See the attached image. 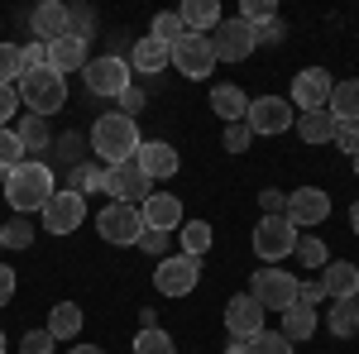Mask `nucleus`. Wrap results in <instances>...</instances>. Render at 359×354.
Here are the masks:
<instances>
[{"label":"nucleus","mask_w":359,"mask_h":354,"mask_svg":"<svg viewBox=\"0 0 359 354\" xmlns=\"http://www.w3.org/2000/svg\"><path fill=\"white\" fill-rule=\"evenodd\" d=\"M53 191H57L53 168L39 163V158H25L20 168H10V172H5V201H10V211H20V216L43 211Z\"/></svg>","instance_id":"1"},{"label":"nucleus","mask_w":359,"mask_h":354,"mask_svg":"<svg viewBox=\"0 0 359 354\" xmlns=\"http://www.w3.org/2000/svg\"><path fill=\"white\" fill-rule=\"evenodd\" d=\"M139 125L130 115H120V110H106V115H96V125H91V154L101 158L106 168L115 163H130L139 154Z\"/></svg>","instance_id":"2"},{"label":"nucleus","mask_w":359,"mask_h":354,"mask_svg":"<svg viewBox=\"0 0 359 354\" xmlns=\"http://www.w3.org/2000/svg\"><path fill=\"white\" fill-rule=\"evenodd\" d=\"M20 106H29V115H39V120H48L57 110L67 106V77H57L53 67H39V72H25L20 82Z\"/></svg>","instance_id":"3"},{"label":"nucleus","mask_w":359,"mask_h":354,"mask_svg":"<svg viewBox=\"0 0 359 354\" xmlns=\"http://www.w3.org/2000/svg\"><path fill=\"white\" fill-rule=\"evenodd\" d=\"M297 225L287 216H264L259 225H254V235H249V245H254V254L264 259V264H278V259H287L292 249H297Z\"/></svg>","instance_id":"4"},{"label":"nucleus","mask_w":359,"mask_h":354,"mask_svg":"<svg viewBox=\"0 0 359 354\" xmlns=\"http://www.w3.org/2000/svg\"><path fill=\"white\" fill-rule=\"evenodd\" d=\"M82 77H86V91L91 96H111V101H120V91H130V57H120V53H106V57H91L82 67Z\"/></svg>","instance_id":"5"},{"label":"nucleus","mask_w":359,"mask_h":354,"mask_svg":"<svg viewBox=\"0 0 359 354\" xmlns=\"http://www.w3.org/2000/svg\"><path fill=\"white\" fill-rule=\"evenodd\" d=\"M249 297L259 301L264 311H287V306H297V278L287 268H259L254 273V282H249Z\"/></svg>","instance_id":"6"},{"label":"nucleus","mask_w":359,"mask_h":354,"mask_svg":"<svg viewBox=\"0 0 359 354\" xmlns=\"http://www.w3.org/2000/svg\"><path fill=\"white\" fill-rule=\"evenodd\" d=\"M96 235L115 249H130L144 235V216H139V206H125V201H111L101 216H96Z\"/></svg>","instance_id":"7"},{"label":"nucleus","mask_w":359,"mask_h":354,"mask_svg":"<svg viewBox=\"0 0 359 354\" xmlns=\"http://www.w3.org/2000/svg\"><path fill=\"white\" fill-rule=\"evenodd\" d=\"M249 135H283V130H292L297 125V110L292 101H283V96H259V101H249V115H245Z\"/></svg>","instance_id":"8"},{"label":"nucleus","mask_w":359,"mask_h":354,"mask_svg":"<svg viewBox=\"0 0 359 354\" xmlns=\"http://www.w3.org/2000/svg\"><path fill=\"white\" fill-rule=\"evenodd\" d=\"M211 39V53H216V62H245L259 43H254V29L235 15V20H221V25L206 34Z\"/></svg>","instance_id":"9"},{"label":"nucleus","mask_w":359,"mask_h":354,"mask_svg":"<svg viewBox=\"0 0 359 354\" xmlns=\"http://www.w3.org/2000/svg\"><path fill=\"white\" fill-rule=\"evenodd\" d=\"M172 67H177L182 77H192V82L211 77V72H216V53H211V39H206V34H182V39L172 43Z\"/></svg>","instance_id":"10"},{"label":"nucleus","mask_w":359,"mask_h":354,"mask_svg":"<svg viewBox=\"0 0 359 354\" xmlns=\"http://www.w3.org/2000/svg\"><path fill=\"white\" fill-rule=\"evenodd\" d=\"M196 282H201V259H187V254H172L154 268V287L163 297H187Z\"/></svg>","instance_id":"11"},{"label":"nucleus","mask_w":359,"mask_h":354,"mask_svg":"<svg viewBox=\"0 0 359 354\" xmlns=\"http://www.w3.org/2000/svg\"><path fill=\"white\" fill-rule=\"evenodd\" d=\"M335 91V77L326 67H302L297 77H292V110L302 115V110H326Z\"/></svg>","instance_id":"12"},{"label":"nucleus","mask_w":359,"mask_h":354,"mask_svg":"<svg viewBox=\"0 0 359 354\" xmlns=\"http://www.w3.org/2000/svg\"><path fill=\"white\" fill-rule=\"evenodd\" d=\"M106 191H111L115 201H125V206H144L149 196H154V182L139 172V163L130 158V163H115L106 168Z\"/></svg>","instance_id":"13"},{"label":"nucleus","mask_w":359,"mask_h":354,"mask_svg":"<svg viewBox=\"0 0 359 354\" xmlns=\"http://www.w3.org/2000/svg\"><path fill=\"white\" fill-rule=\"evenodd\" d=\"M39 216H43V230L48 235H72L86 220V196H77V191H53Z\"/></svg>","instance_id":"14"},{"label":"nucleus","mask_w":359,"mask_h":354,"mask_svg":"<svg viewBox=\"0 0 359 354\" xmlns=\"http://www.w3.org/2000/svg\"><path fill=\"white\" fill-rule=\"evenodd\" d=\"M139 172L149 177V182H163V177H177V168H182V158H177V149L168 144V139H144L135 154Z\"/></svg>","instance_id":"15"},{"label":"nucleus","mask_w":359,"mask_h":354,"mask_svg":"<svg viewBox=\"0 0 359 354\" xmlns=\"http://www.w3.org/2000/svg\"><path fill=\"white\" fill-rule=\"evenodd\" d=\"M264 321H269V311L249 297V292H240V297L225 301V330H230L235 340H254V335L264 330Z\"/></svg>","instance_id":"16"},{"label":"nucleus","mask_w":359,"mask_h":354,"mask_svg":"<svg viewBox=\"0 0 359 354\" xmlns=\"http://www.w3.org/2000/svg\"><path fill=\"white\" fill-rule=\"evenodd\" d=\"M283 216L292 220L297 230H302V225H321V220L331 216V196H326V191H321V187H302V191H287V211H283Z\"/></svg>","instance_id":"17"},{"label":"nucleus","mask_w":359,"mask_h":354,"mask_svg":"<svg viewBox=\"0 0 359 354\" xmlns=\"http://www.w3.org/2000/svg\"><path fill=\"white\" fill-rule=\"evenodd\" d=\"M86 43H91V39H82L77 29H72V34H62L57 43H48V67H53L57 77H67V72H82L86 62H91V57H86Z\"/></svg>","instance_id":"18"},{"label":"nucleus","mask_w":359,"mask_h":354,"mask_svg":"<svg viewBox=\"0 0 359 354\" xmlns=\"http://www.w3.org/2000/svg\"><path fill=\"white\" fill-rule=\"evenodd\" d=\"M139 216H144V225L149 230H182V201L172 196V191H154L144 206H139Z\"/></svg>","instance_id":"19"},{"label":"nucleus","mask_w":359,"mask_h":354,"mask_svg":"<svg viewBox=\"0 0 359 354\" xmlns=\"http://www.w3.org/2000/svg\"><path fill=\"white\" fill-rule=\"evenodd\" d=\"M34 34H39V43H57L62 34H72V10L67 5H57V0H43L39 10H34Z\"/></svg>","instance_id":"20"},{"label":"nucleus","mask_w":359,"mask_h":354,"mask_svg":"<svg viewBox=\"0 0 359 354\" xmlns=\"http://www.w3.org/2000/svg\"><path fill=\"white\" fill-rule=\"evenodd\" d=\"M321 287H326V297H331V301H355L359 268L350 264V259H331V264L321 268Z\"/></svg>","instance_id":"21"},{"label":"nucleus","mask_w":359,"mask_h":354,"mask_svg":"<svg viewBox=\"0 0 359 354\" xmlns=\"http://www.w3.org/2000/svg\"><path fill=\"white\" fill-rule=\"evenodd\" d=\"M168 62H172V48H168V43H158V39H135L130 72H139V77H158Z\"/></svg>","instance_id":"22"},{"label":"nucleus","mask_w":359,"mask_h":354,"mask_svg":"<svg viewBox=\"0 0 359 354\" xmlns=\"http://www.w3.org/2000/svg\"><path fill=\"white\" fill-rule=\"evenodd\" d=\"M211 110L221 115L225 125H240L249 115V96L240 91V86H230V82H221V86H211Z\"/></svg>","instance_id":"23"},{"label":"nucleus","mask_w":359,"mask_h":354,"mask_svg":"<svg viewBox=\"0 0 359 354\" xmlns=\"http://www.w3.org/2000/svg\"><path fill=\"white\" fill-rule=\"evenodd\" d=\"M177 20H182L187 34H211L225 15H221V5H216V0H187V5L177 10Z\"/></svg>","instance_id":"24"},{"label":"nucleus","mask_w":359,"mask_h":354,"mask_svg":"<svg viewBox=\"0 0 359 354\" xmlns=\"http://www.w3.org/2000/svg\"><path fill=\"white\" fill-rule=\"evenodd\" d=\"M326 110L335 115V125H359V77H350V82H335Z\"/></svg>","instance_id":"25"},{"label":"nucleus","mask_w":359,"mask_h":354,"mask_svg":"<svg viewBox=\"0 0 359 354\" xmlns=\"http://www.w3.org/2000/svg\"><path fill=\"white\" fill-rule=\"evenodd\" d=\"M292 130L302 135V144H331L335 139V115L331 110H302Z\"/></svg>","instance_id":"26"},{"label":"nucleus","mask_w":359,"mask_h":354,"mask_svg":"<svg viewBox=\"0 0 359 354\" xmlns=\"http://www.w3.org/2000/svg\"><path fill=\"white\" fill-rule=\"evenodd\" d=\"M48 335L53 340H77L82 335V306L77 301H57L53 316H48Z\"/></svg>","instance_id":"27"},{"label":"nucleus","mask_w":359,"mask_h":354,"mask_svg":"<svg viewBox=\"0 0 359 354\" xmlns=\"http://www.w3.org/2000/svg\"><path fill=\"white\" fill-rule=\"evenodd\" d=\"M15 135H20V144H25L29 158H34V154H48V149H53V130H48V120H39V115H25Z\"/></svg>","instance_id":"28"},{"label":"nucleus","mask_w":359,"mask_h":354,"mask_svg":"<svg viewBox=\"0 0 359 354\" xmlns=\"http://www.w3.org/2000/svg\"><path fill=\"white\" fill-rule=\"evenodd\" d=\"M283 335H287L292 345L311 340V335H316V311H311V306H287V311H283Z\"/></svg>","instance_id":"29"},{"label":"nucleus","mask_w":359,"mask_h":354,"mask_svg":"<svg viewBox=\"0 0 359 354\" xmlns=\"http://www.w3.org/2000/svg\"><path fill=\"white\" fill-rule=\"evenodd\" d=\"M67 191H77V196H86V191H106V163H77L72 168V177H67Z\"/></svg>","instance_id":"30"},{"label":"nucleus","mask_w":359,"mask_h":354,"mask_svg":"<svg viewBox=\"0 0 359 354\" xmlns=\"http://www.w3.org/2000/svg\"><path fill=\"white\" fill-rule=\"evenodd\" d=\"M177 235H182V254H187V259H201V254L211 249V240H216L206 220H187V225H182Z\"/></svg>","instance_id":"31"},{"label":"nucleus","mask_w":359,"mask_h":354,"mask_svg":"<svg viewBox=\"0 0 359 354\" xmlns=\"http://www.w3.org/2000/svg\"><path fill=\"white\" fill-rule=\"evenodd\" d=\"M135 354H177V345H172V335L163 326H154L135 335Z\"/></svg>","instance_id":"32"},{"label":"nucleus","mask_w":359,"mask_h":354,"mask_svg":"<svg viewBox=\"0 0 359 354\" xmlns=\"http://www.w3.org/2000/svg\"><path fill=\"white\" fill-rule=\"evenodd\" d=\"M29 245H34V225H29L25 216L0 225V249H29Z\"/></svg>","instance_id":"33"},{"label":"nucleus","mask_w":359,"mask_h":354,"mask_svg":"<svg viewBox=\"0 0 359 354\" xmlns=\"http://www.w3.org/2000/svg\"><path fill=\"white\" fill-rule=\"evenodd\" d=\"M25 77V62H20V43L0 39V86H15Z\"/></svg>","instance_id":"34"},{"label":"nucleus","mask_w":359,"mask_h":354,"mask_svg":"<svg viewBox=\"0 0 359 354\" xmlns=\"http://www.w3.org/2000/svg\"><path fill=\"white\" fill-rule=\"evenodd\" d=\"M187 29H182V20H177V10H168V15H154V29H149V39H158V43H177Z\"/></svg>","instance_id":"35"},{"label":"nucleus","mask_w":359,"mask_h":354,"mask_svg":"<svg viewBox=\"0 0 359 354\" xmlns=\"http://www.w3.org/2000/svg\"><path fill=\"white\" fill-rule=\"evenodd\" d=\"M292 254H297V264H302V268H326V264H331V249L321 245V240H311V235H306V240H297V249H292Z\"/></svg>","instance_id":"36"},{"label":"nucleus","mask_w":359,"mask_h":354,"mask_svg":"<svg viewBox=\"0 0 359 354\" xmlns=\"http://www.w3.org/2000/svg\"><path fill=\"white\" fill-rule=\"evenodd\" d=\"M249 354H292V340H287L283 330H259V335L249 340Z\"/></svg>","instance_id":"37"},{"label":"nucleus","mask_w":359,"mask_h":354,"mask_svg":"<svg viewBox=\"0 0 359 354\" xmlns=\"http://www.w3.org/2000/svg\"><path fill=\"white\" fill-rule=\"evenodd\" d=\"M29 154H25V144H20V135L15 130H0V172H10V168H20Z\"/></svg>","instance_id":"38"},{"label":"nucleus","mask_w":359,"mask_h":354,"mask_svg":"<svg viewBox=\"0 0 359 354\" xmlns=\"http://www.w3.org/2000/svg\"><path fill=\"white\" fill-rule=\"evenodd\" d=\"M331 330L335 335H355L359 330V306L355 301H335L331 306Z\"/></svg>","instance_id":"39"},{"label":"nucleus","mask_w":359,"mask_h":354,"mask_svg":"<svg viewBox=\"0 0 359 354\" xmlns=\"http://www.w3.org/2000/svg\"><path fill=\"white\" fill-rule=\"evenodd\" d=\"M240 20H245L249 29H259V25H269V20H278V5L273 0H245V5H240Z\"/></svg>","instance_id":"40"},{"label":"nucleus","mask_w":359,"mask_h":354,"mask_svg":"<svg viewBox=\"0 0 359 354\" xmlns=\"http://www.w3.org/2000/svg\"><path fill=\"white\" fill-rule=\"evenodd\" d=\"M321 301H326V287H321V278H311V282H306V278H297V306H311V311H316Z\"/></svg>","instance_id":"41"},{"label":"nucleus","mask_w":359,"mask_h":354,"mask_svg":"<svg viewBox=\"0 0 359 354\" xmlns=\"http://www.w3.org/2000/svg\"><path fill=\"white\" fill-rule=\"evenodd\" d=\"M20 62H25V72L48 67V43H39V39H34V43H25V48H20Z\"/></svg>","instance_id":"42"},{"label":"nucleus","mask_w":359,"mask_h":354,"mask_svg":"<svg viewBox=\"0 0 359 354\" xmlns=\"http://www.w3.org/2000/svg\"><path fill=\"white\" fill-rule=\"evenodd\" d=\"M53 335H48V330H29L25 340H20V354H53Z\"/></svg>","instance_id":"43"},{"label":"nucleus","mask_w":359,"mask_h":354,"mask_svg":"<svg viewBox=\"0 0 359 354\" xmlns=\"http://www.w3.org/2000/svg\"><path fill=\"white\" fill-rule=\"evenodd\" d=\"M53 149H57V158H62V163H72V168L82 163V139H77V135H57Z\"/></svg>","instance_id":"44"},{"label":"nucleus","mask_w":359,"mask_h":354,"mask_svg":"<svg viewBox=\"0 0 359 354\" xmlns=\"http://www.w3.org/2000/svg\"><path fill=\"white\" fill-rule=\"evenodd\" d=\"M249 144H254V135H249L245 120H240V125H225V149H230V154H245Z\"/></svg>","instance_id":"45"},{"label":"nucleus","mask_w":359,"mask_h":354,"mask_svg":"<svg viewBox=\"0 0 359 354\" xmlns=\"http://www.w3.org/2000/svg\"><path fill=\"white\" fill-rule=\"evenodd\" d=\"M331 144L340 149V154H350V158H355V154H359V125H335Z\"/></svg>","instance_id":"46"},{"label":"nucleus","mask_w":359,"mask_h":354,"mask_svg":"<svg viewBox=\"0 0 359 354\" xmlns=\"http://www.w3.org/2000/svg\"><path fill=\"white\" fill-rule=\"evenodd\" d=\"M259 211H264V216H283V211H287V191L264 187L259 191Z\"/></svg>","instance_id":"47"},{"label":"nucleus","mask_w":359,"mask_h":354,"mask_svg":"<svg viewBox=\"0 0 359 354\" xmlns=\"http://www.w3.org/2000/svg\"><path fill=\"white\" fill-rule=\"evenodd\" d=\"M283 39H287V25H283V20H269V25L254 29V43H269V48H273V43H283Z\"/></svg>","instance_id":"48"},{"label":"nucleus","mask_w":359,"mask_h":354,"mask_svg":"<svg viewBox=\"0 0 359 354\" xmlns=\"http://www.w3.org/2000/svg\"><path fill=\"white\" fill-rule=\"evenodd\" d=\"M20 110V91L15 86H0V130H10V115Z\"/></svg>","instance_id":"49"},{"label":"nucleus","mask_w":359,"mask_h":354,"mask_svg":"<svg viewBox=\"0 0 359 354\" xmlns=\"http://www.w3.org/2000/svg\"><path fill=\"white\" fill-rule=\"evenodd\" d=\"M135 249H144V254H163V249H168V235H163V230H149V225H144V235L135 240Z\"/></svg>","instance_id":"50"},{"label":"nucleus","mask_w":359,"mask_h":354,"mask_svg":"<svg viewBox=\"0 0 359 354\" xmlns=\"http://www.w3.org/2000/svg\"><path fill=\"white\" fill-rule=\"evenodd\" d=\"M139 110H144V91L130 82V91H120V115H130V120H135Z\"/></svg>","instance_id":"51"},{"label":"nucleus","mask_w":359,"mask_h":354,"mask_svg":"<svg viewBox=\"0 0 359 354\" xmlns=\"http://www.w3.org/2000/svg\"><path fill=\"white\" fill-rule=\"evenodd\" d=\"M15 287H20V278H15V268H5V264H0V306H5V301L15 297Z\"/></svg>","instance_id":"52"},{"label":"nucleus","mask_w":359,"mask_h":354,"mask_svg":"<svg viewBox=\"0 0 359 354\" xmlns=\"http://www.w3.org/2000/svg\"><path fill=\"white\" fill-rule=\"evenodd\" d=\"M158 326V316H154V306H144V311H139V330H154Z\"/></svg>","instance_id":"53"},{"label":"nucleus","mask_w":359,"mask_h":354,"mask_svg":"<svg viewBox=\"0 0 359 354\" xmlns=\"http://www.w3.org/2000/svg\"><path fill=\"white\" fill-rule=\"evenodd\" d=\"M67 354H106V350H96V345H72Z\"/></svg>","instance_id":"54"},{"label":"nucleus","mask_w":359,"mask_h":354,"mask_svg":"<svg viewBox=\"0 0 359 354\" xmlns=\"http://www.w3.org/2000/svg\"><path fill=\"white\" fill-rule=\"evenodd\" d=\"M225 354H249V340H235V345H230Z\"/></svg>","instance_id":"55"},{"label":"nucleus","mask_w":359,"mask_h":354,"mask_svg":"<svg viewBox=\"0 0 359 354\" xmlns=\"http://www.w3.org/2000/svg\"><path fill=\"white\" fill-rule=\"evenodd\" d=\"M350 225H355V235H359V201L350 206Z\"/></svg>","instance_id":"56"},{"label":"nucleus","mask_w":359,"mask_h":354,"mask_svg":"<svg viewBox=\"0 0 359 354\" xmlns=\"http://www.w3.org/2000/svg\"><path fill=\"white\" fill-rule=\"evenodd\" d=\"M0 354H5V330H0Z\"/></svg>","instance_id":"57"},{"label":"nucleus","mask_w":359,"mask_h":354,"mask_svg":"<svg viewBox=\"0 0 359 354\" xmlns=\"http://www.w3.org/2000/svg\"><path fill=\"white\" fill-rule=\"evenodd\" d=\"M355 177H359V154H355Z\"/></svg>","instance_id":"58"}]
</instances>
